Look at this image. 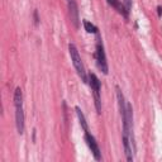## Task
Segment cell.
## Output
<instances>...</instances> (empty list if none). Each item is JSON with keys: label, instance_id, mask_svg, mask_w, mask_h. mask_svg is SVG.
Instances as JSON below:
<instances>
[{"label": "cell", "instance_id": "obj_1", "mask_svg": "<svg viewBox=\"0 0 162 162\" xmlns=\"http://www.w3.org/2000/svg\"><path fill=\"white\" fill-rule=\"evenodd\" d=\"M69 51H70V56H71V61H72V65L76 70L77 75L81 77V80L84 82H87V76H86V71H85V67H84V63H82V60L79 55V51H77L76 46L74 43H70L69 44Z\"/></svg>", "mask_w": 162, "mask_h": 162}, {"label": "cell", "instance_id": "obj_2", "mask_svg": "<svg viewBox=\"0 0 162 162\" xmlns=\"http://www.w3.org/2000/svg\"><path fill=\"white\" fill-rule=\"evenodd\" d=\"M89 82L90 86L93 90V95H94V101H95V108H96L98 113H101V99H100V81L98 79V76L90 72L89 74Z\"/></svg>", "mask_w": 162, "mask_h": 162}, {"label": "cell", "instance_id": "obj_3", "mask_svg": "<svg viewBox=\"0 0 162 162\" xmlns=\"http://www.w3.org/2000/svg\"><path fill=\"white\" fill-rule=\"evenodd\" d=\"M95 58H96V65L99 70L103 72L104 75H108L109 69H108V62H106V57H105V52H104V47L101 41L99 39L96 43V52H95Z\"/></svg>", "mask_w": 162, "mask_h": 162}, {"label": "cell", "instance_id": "obj_4", "mask_svg": "<svg viewBox=\"0 0 162 162\" xmlns=\"http://www.w3.org/2000/svg\"><path fill=\"white\" fill-rule=\"evenodd\" d=\"M67 7H69V13L71 22L76 29H79L80 27V18H79V8H77L76 0H67Z\"/></svg>", "mask_w": 162, "mask_h": 162}, {"label": "cell", "instance_id": "obj_5", "mask_svg": "<svg viewBox=\"0 0 162 162\" xmlns=\"http://www.w3.org/2000/svg\"><path fill=\"white\" fill-rule=\"evenodd\" d=\"M85 141H86V145L89 146V148L91 149V152L94 154V158L100 161L101 160V152H100V148L98 146V142L95 141V138L89 133V130L85 132Z\"/></svg>", "mask_w": 162, "mask_h": 162}, {"label": "cell", "instance_id": "obj_6", "mask_svg": "<svg viewBox=\"0 0 162 162\" xmlns=\"http://www.w3.org/2000/svg\"><path fill=\"white\" fill-rule=\"evenodd\" d=\"M15 124L18 133H24V112H23V105L15 106Z\"/></svg>", "mask_w": 162, "mask_h": 162}, {"label": "cell", "instance_id": "obj_7", "mask_svg": "<svg viewBox=\"0 0 162 162\" xmlns=\"http://www.w3.org/2000/svg\"><path fill=\"white\" fill-rule=\"evenodd\" d=\"M106 3L110 5L112 8H114L115 10H118L119 13H121L123 17H125V18H128V11H127V9L124 8V5H123V3H121L119 0H106Z\"/></svg>", "mask_w": 162, "mask_h": 162}, {"label": "cell", "instance_id": "obj_8", "mask_svg": "<svg viewBox=\"0 0 162 162\" xmlns=\"http://www.w3.org/2000/svg\"><path fill=\"white\" fill-rule=\"evenodd\" d=\"M130 138L128 136H123V146H124V152L125 157L128 161H133V154H132V148H130Z\"/></svg>", "mask_w": 162, "mask_h": 162}, {"label": "cell", "instance_id": "obj_9", "mask_svg": "<svg viewBox=\"0 0 162 162\" xmlns=\"http://www.w3.org/2000/svg\"><path fill=\"white\" fill-rule=\"evenodd\" d=\"M75 110H76L77 117H79V121H80V124H81L82 129L85 130V132H87L89 128H87V123H86V119H85V115H84V113L81 112V109H80L79 106H76V108H75Z\"/></svg>", "mask_w": 162, "mask_h": 162}, {"label": "cell", "instance_id": "obj_10", "mask_svg": "<svg viewBox=\"0 0 162 162\" xmlns=\"http://www.w3.org/2000/svg\"><path fill=\"white\" fill-rule=\"evenodd\" d=\"M14 105L15 106L23 105V94H22L20 87H17L14 91Z\"/></svg>", "mask_w": 162, "mask_h": 162}, {"label": "cell", "instance_id": "obj_11", "mask_svg": "<svg viewBox=\"0 0 162 162\" xmlns=\"http://www.w3.org/2000/svg\"><path fill=\"white\" fill-rule=\"evenodd\" d=\"M84 27H85V31L87 32V33H94V34H98V28L95 27L94 24H91L89 20H86V19H84Z\"/></svg>", "mask_w": 162, "mask_h": 162}, {"label": "cell", "instance_id": "obj_12", "mask_svg": "<svg viewBox=\"0 0 162 162\" xmlns=\"http://www.w3.org/2000/svg\"><path fill=\"white\" fill-rule=\"evenodd\" d=\"M33 15H34V24L37 26V24H38V22H39V19H38V11H37V10H34V14H33Z\"/></svg>", "mask_w": 162, "mask_h": 162}, {"label": "cell", "instance_id": "obj_13", "mask_svg": "<svg viewBox=\"0 0 162 162\" xmlns=\"http://www.w3.org/2000/svg\"><path fill=\"white\" fill-rule=\"evenodd\" d=\"M157 14L161 18V15H162V7H157Z\"/></svg>", "mask_w": 162, "mask_h": 162}]
</instances>
